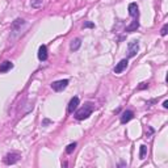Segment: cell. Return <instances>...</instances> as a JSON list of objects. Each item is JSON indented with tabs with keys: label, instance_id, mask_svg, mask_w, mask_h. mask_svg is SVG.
Instances as JSON below:
<instances>
[{
	"label": "cell",
	"instance_id": "obj_1",
	"mask_svg": "<svg viewBox=\"0 0 168 168\" xmlns=\"http://www.w3.org/2000/svg\"><path fill=\"white\" fill-rule=\"evenodd\" d=\"M92 112H93V104L87 102V104H84V106H82L80 109L76 110L75 118H76V120H79V121L87 120V118L92 114Z\"/></svg>",
	"mask_w": 168,
	"mask_h": 168
},
{
	"label": "cell",
	"instance_id": "obj_2",
	"mask_svg": "<svg viewBox=\"0 0 168 168\" xmlns=\"http://www.w3.org/2000/svg\"><path fill=\"white\" fill-rule=\"evenodd\" d=\"M20 158H21V155L18 152H9L4 158V163L6 164H14V163H17L20 160Z\"/></svg>",
	"mask_w": 168,
	"mask_h": 168
},
{
	"label": "cell",
	"instance_id": "obj_3",
	"mask_svg": "<svg viewBox=\"0 0 168 168\" xmlns=\"http://www.w3.org/2000/svg\"><path fill=\"white\" fill-rule=\"evenodd\" d=\"M138 50H139V43H138V41H131L129 42V45H127V53H129V57L133 58L137 55Z\"/></svg>",
	"mask_w": 168,
	"mask_h": 168
},
{
	"label": "cell",
	"instance_id": "obj_4",
	"mask_svg": "<svg viewBox=\"0 0 168 168\" xmlns=\"http://www.w3.org/2000/svg\"><path fill=\"white\" fill-rule=\"evenodd\" d=\"M67 86H68V80H67V79H63V80L54 82V83L51 84V88H53L54 91L59 92V91H63V90H65Z\"/></svg>",
	"mask_w": 168,
	"mask_h": 168
},
{
	"label": "cell",
	"instance_id": "obj_5",
	"mask_svg": "<svg viewBox=\"0 0 168 168\" xmlns=\"http://www.w3.org/2000/svg\"><path fill=\"white\" fill-rule=\"evenodd\" d=\"M127 65H129V62H127V59H122V61H120L117 63V66L114 67V72L116 74H121L127 68Z\"/></svg>",
	"mask_w": 168,
	"mask_h": 168
},
{
	"label": "cell",
	"instance_id": "obj_6",
	"mask_svg": "<svg viewBox=\"0 0 168 168\" xmlns=\"http://www.w3.org/2000/svg\"><path fill=\"white\" fill-rule=\"evenodd\" d=\"M129 14L133 18H138V16H139V11H138L137 3H130L129 4Z\"/></svg>",
	"mask_w": 168,
	"mask_h": 168
},
{
	"label": "cell",
	"instance_id": "obj_7",
	"mask_svg": "<svg viewBox=\"0 0 168 168\" xmlns=\"http://www.w3.org/2000/svg\"><path fill=\"white\" fill-rule=\"evenodd\" d=\"M25 24V21H24L22 18H17L16 21H13V24H12V26H11V29H12V32L13 33H17V32H20L21 30V26Z\"/></svg>",
	"mask_w": 168,
	"mask_h": 168
},
{
	"label": "cell",
	"instance_id": "obj_8",
	"mask_svg": "<svg viewBox=\"0 0 168 168\" xmlns=\"http://www.w3.org/2000/svg\"><path fill=\"white\" fill-rule=\"evenodd\" d=\"M38 59L39 61H46L47 59V47L45 45H41L38 49Z\"/></svg>",
	"mask_w": 168,
	"mask_h": 168
},
{
	"label": "cell",
	"instance_id": "obj_9",
	"mask_svg": "<svg viewBox=\"0 0 168 168\" xmlns=\"http://www.w3.org/2000/svg\"><path fill=\"white\" fill-rule=\"evenodd\" d=\"M79 105V97H72L70 104H68V108H67V112L68 113H74V110H76V108Z\"/></svg>",
	"mask_w": 168,
	"mask_h": 168
},
{
	"label": "cell",
	"instance_id": "obj_10",
	"mask_svg": "<svg viewBox=\"0 0 168 168\" xmlns=\"http://www.w3.org/2000/svg\"><path fill=\"white\" fill-rule=\"evenodd\" d=\"M133 117H134V113H133L131 110H126V112H123V113H122V116H121V123H126V122H129Z\"/></svg>",
	"mask_w": 168,
	"mask_h": 168
},
{
	"label": "cell",
	"instance_id": "obj_11",
	"mask_svg": "<svg viewBox=\"0 0 168 168\" xmlns=\"http://www.w3.org/2000/svg\"><path fill=\"white\" fill-rule=\"evenodd\" d=\"M138 28H139V21H138V18H134L130 25L126 26V32H135Z\"/></svg>",
	"mask_w": 168,
	"mask_h": 168
},
{
	"label": "cell",
	"instance_id": "obj_12",
	"mask_svg": "<svg viewBox=\"0 0 168 168\" xmlns=\"http://www.w3.org/2000/svg\"><path fill=\"white\" fill-rule=\"evenodd\" d=\"M13 67V65L9 61H6V62H3L2 65H0V72H7L9 71L11 68Z\"/></svg>",
	"mask_w": 168,
	"mask_h": 168
},
{
	"label": "cell",
	"instance_id": "obj_13",
	"mask_svg": "<svg viewBox=\"0 0 168 168\" xmlns=\"http://www.w3.org/2000/svg\"><path fill=\"white\" fill-rule=\"evenodd\" d=\"M82 46V41H80V38H76V39H74V41L71 42V45H70V49L72 51H76L79 50V47Z\"/></svg>",
	"mask_w": 168,
	"mask_h": 168
},
{
	"label": "cell",
	"instance_id": "obj_14",
	"mask_svg": "<svg viewBox=\"0 0 168 168\" xmlns=\"http://www.w3.org/2000/svg\"><path fill=\"white\" fill-rule=\"evenodd\" d=\"M147 154V147L145 145L141 146V151H139V159H145V156Z\"/></svg>",
	"mask_w": 168,
	"mask_h": 168
},
{
	"label": "cell",
	"instance_id": "obj_15",
	"mask_svg": "<svg viewBox=\"0 0 168 168\" xmlns=\"http://www.w3.org/2000/svg\"><path fill=\"white\" fill-rule=\"evenodd\" d=\"M30 6H32L33 8L42 7V0H32V2H30Z\"/></svg>",
	"mask_w": 168,
	"mask_h": 168
},
{
	"label": "cell",
	"instance_id": "obj_16",
	"mask_svg": "<svg viewBox=\"0 0 168 168\" xmlns=\"http://www.w3.org/2000/svg\"><path fill=\"white\" fill-rule=\"evenodd\" d=\"M75 147H76V143H75V142H74V143H70V145L66 147V152H67V154H71V152L75 150Z\"/></svg>",
	"mask_w": 168,
	"mask_h": 168
},
{
	"label": "cell",
	"instance_id": "obj_17",
	"mask_svg": "<svg viewBox=\"0 0 168 168\" xmlns=\"http://www.w3.org/2000/svg\"><path fill=\"white\" fill-rule=\"evenodd\" d=\"M167 30H168V25L166 24V25L162 28V32H160V34H162L163 37H164V36H167Z\"/></svg>",
	"mask_w": 168,
	"mask_h": 168
},
{
	"label": "cell",
	"instance_id": "obj_18",
	"mask_svg": "<svg viewBox=\"0 0 168 168\" xmlns=\"http://www.w3.org/2000/svg\"><path fill=\"white\" fill-rule=\"evenodd\" d=\"M84 28H95V24L93 22H86L84 24Z\"/></svg>",
	"mask_w": 168,
	"mask_h": 168
},
{
	"label": "cell",
	"instance_id": "obj_19",
	"mask_svg": "<svg viewBox=\"0 0 168 168\" xmlns=\"http://www.w3.org/2000/svg\"><path fill=\"white\" fill-rule=\"evenodd\" d=\"M143 88H147V84L146 83H141V86L138 87V90H143Z\"/></svg>",
	"mask_w": 168,
	"mask_h": 168
},
{
	"label": "cell",
	"instance_id": "obj_20",
	"mask_svg": "<svg viewBox=\"0 0 168 168\" xmlns=\"http://www.w3.org/2000/svg\"><path fill=\"white\" fill-rule=\"evenodd\" d=\"M163 108H164V109H167V108H168V101H167V100L163 102Z\"/></svg>",
	"mask_w": 168,
	"mask_h": 168
},
{
	"label": "cell",
	"instance_id": "obj_21",
	"mask_svg": "<svg viewBox=\"0 0 168 168\" xmlns=\"http://www.w3.org/2000/svg\"><path fill=\"white\" fill-rule=\"evenodd\" d=\"M51 121L50 120H43V125H47V123H50Z\"/></svg>",
	"mask_w": 168,
	"mask_h": 168
}]
</instances>
